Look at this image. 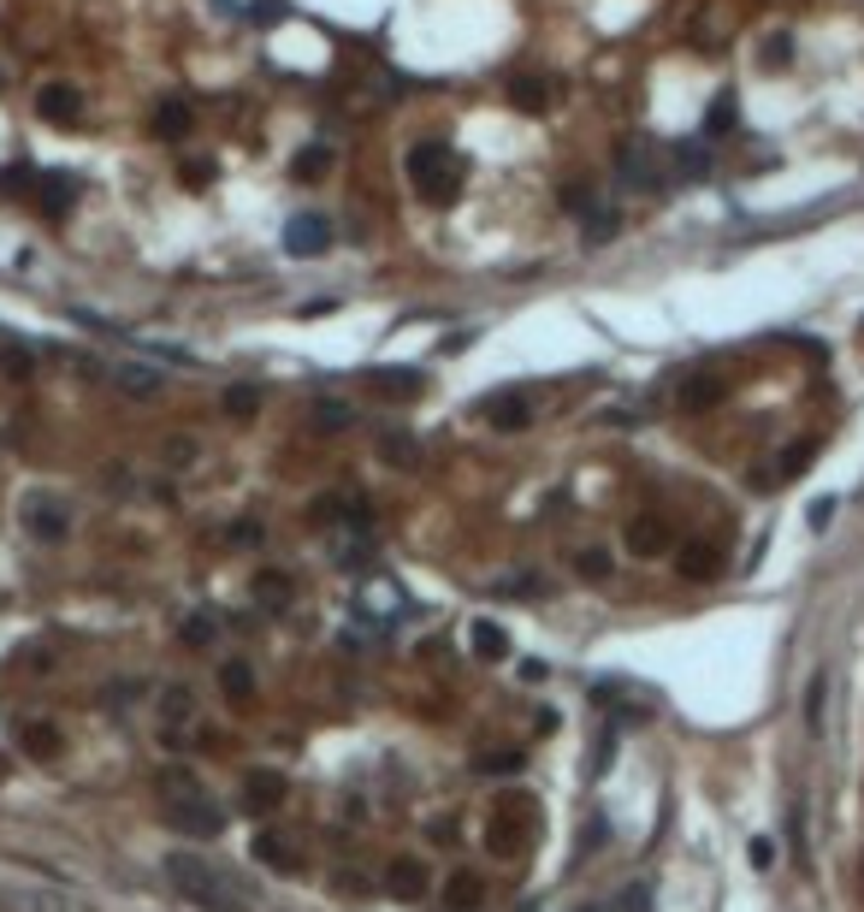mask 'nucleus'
<instances>
[{"label":"nucleus","mask_w":864,"mask_h":912,"mask_svg":"<svg viewBox=\"0 0 864 912\" xmlns=\"http://www.w3.org/2000/svg\"><path fill=\"white\" fill-rule=\"evenodd\" d=\"M24 528H31L36 540H66L71 516H66L54 498H31V504H24Z\"/></svg>","instance_id":"21"},{"label":"nucleus","mask_w":864,"mask_h":912,"mask_svg":"<svg viewBox=\"0 0 864 912\" xmlns=\"http://www.w3.org/2000/svg\"><path fill=\"white\" fill-rule=\"evenodd\" d=\"M379 457L391 462V469H415V439H408V432H379Z\"/></svg>","instance_id":"34"},{"label":"nucleus","mask_w":864,"mask_h":912,"mask_svg":"<svg viewBox=\"0 0 864 912\" xmlns=\"http://www.w3.org/2000/svg\"><path fill=\"white\" fill-rule=\"evenodd\" d=\"M166 882H172V889H178L196 912H249V907H255V901L238 889V882L219 871V865H208L201 853H184V847L166 853Z\"/></svg>","instance_id":"1"},{"label":"nucleus","mask_w":864,"mask_h":912,"mask_svg":"<svg viewBox=\"0 0 864 912\" xmlns=\"http://www.w3.org/2000/svg\"><path fill=\"white\" fill-rule=\"evenodd\" d=\"M622 545H627L634 557H664V552H669L664 516H634V521H627V533H622Z\"/></svg>","instance_id":"16"},{"label":"nucleus","mask_w":864,"mask_h":912,"mask_svg":"<svg viewBox=\"0 0 864 912\" xmlns=\"http://www.w3.org/2000/svg\"><path fill=\"white\" fill-rule=\"evenodd\" d=\"M0 368H7L12 380H24V373H31V350H7V356H0Z\"/></svg>","instance_id":"49"},{"label":"nucleus","mask_w":864,"mask_h":912,"mask_svg":"<svg viewBox=\"0 0 864 912\" xmlns=\"http://www.w3.org/2000/svg\"><path fill=\"white\" fill-rule=\"evenodd\" d=\"M556 201H563V213L587 220V213L598 208V191H592V184H580V178H568V184H556Z\"/></svg>","instance_id":"30"},{"label":"nucleus","mask_w":864,"mask_h":912,"mask_svg":"<svg viewBox=\"0 0 864 912\" xmlns=\"http://www.w3.org/2000/svg\"><path fill=\"white\" fill-rule=\"evenodd\" d=\"M823 712H829V676L817 670L805 688V735H823Z\"/></svg>","instance_id":"29"},{"label":"nucleus","mask_w":864,"mask_h":912,"mask_svg":"<svg viewBox=\"0 0 864 912\" xmlns=\"http://www.w3.org/2000/svg\"><path fill=\"white\" fill-rule=\"evenodd\" d=\"M31 201H36L42 213H48V220H66V213H71V201H78V178H71V172H42Z\"/></svg>","instance_id":"11"},{"label":"nucleus","mask_w":864,"mask_h":912,"mask_svg":"<svg viewBox=\"0 0 864 912\" xmlns=\"http://www.w3.org/2000/svg\"><path fill=\"white\" fill-rule=\"evenodd\" d=\"M527 835H539V800L527 788H504L486 812V847L497 859H521Z\"/></svg>","instance_id":"4"},{"label":"nucleus","mask_w":864,"mask_h":912,"mask_svg":"<svg viewBox=\"0 0 864 912\" xmlns=\"http://www.w3.org/2000/svg\"><path fill=\"white\" fill-rule=\"evenodd\" d=\"M676 569H681V581H693V587H711L716 575H723V552L705 540H693V545H681L676 552Z\"/></svg>","instance_id":"14"},{"label":"nucleus","mask_w":864,"mask_h":912,"mask_svg":"<svg viewBox=\"0 0 864 912\" xmlns=\"http://www.w3.org/2000/svg\"><path fill=\"white\" fill-rule=\"evenodd\" d=\"M787 835H794V859L811 865V847H805V806H794V812H787Z\"/></svg>","instance_id":"45"},{"label":"nucleus","mask_w":864,"mask_h":912,"mask_svg":"<svg viewBox=\"0 0 864 912\" xmlns=\"http://www.w3.org/2000/svg\"><path fill=\"white\" fill-rule=\"evenodd\" d=\"M474 771H480V776H516V771H521V752H480Z\"/></svg>","instance_id":"44"},{"label":"nucleus","mask_w":864,"mask_h":912,"mask_svg":"<svg viewBox=\"0 0 864 912\" xmlns=\"http://www.w3.org/2000/svg\"><path fill=\"white\" fill-rule=\"evenodd\" d=\"M403 166H408V184H415V196L427 208H450L462 196V154L445 137H421Z\"/></svg>","instance_id":"3"},{"label":"nucleus","mask_w":864,"mask_h":912,"mask_svg":"<svg viewBox=\"0 0 864 912\" xmlns=\"http://www.w3.org/2000/svg\"><path fill=\"white\" fill-rule=\"evenodd\" d=\"M580 231H587V243H610L622 231V213L617 208H592L587 220H580Z\"/></svg>","instance_id":"36"},{"label":"nucleus","mask_w":864,"mask_h":912,"mask_svg":"<svg viewBox=\"0 0 864 912\" xmlns=\"http://www.w3.org/2000/svg\"><path fill=\"white\" fill-rule=\"evenodd\" d=\"M107 380H113V391H119V397H137V403H149V397H160V391H166L160 368H149V361H113Z\"/></svg>","instance_id":"7"},{"label":"nucleus","mask_w":864,"mask_h":912,"mask_svg":"<svg viewBox=\"0 0 864 912\" xmlns=\"http://www.w3.org/2000/svg\"><path fill=\"white\" fill-rule=\"evenodd\" d=\"M332 172V149L326 142H309V149H297V161H290V178H302V184H320Z\"/></svg>","instance_id":"27"},{"label":"nucleus","mask_w":864,"mask_h":912,"mask_svg":"<svg viewBox=\"0 0 864 912\" xmlns=\"http://www.w3.org/2000/svg\"><path fill=\"white\" fill-rule=\"evenodd\" d=\"M811 457H817V445H811V439H794V445L782 451V462H775V481H799V474L811 469Z\"/></svg>","instance_id":"31"},{"label":"nucleus","mask_w":864,"mask_h":912,"mask_svg":"<svg viewBox=\"0 0 864 912\" xmlns=\"http://www.w3.org/2000/svg\"><path fill=\"white\" fill-rule=\"evenodd\" d=\"M805 521H811V528H817V533H823V528H829V521H834V498H817V504H811V510H805Z\"/></svg>","instance_id":"48"},{"label":"nucleus","mask_w":864,"mask_h":912,"mask_svg":"<svg viewBox=\"0 0 864 912\" xmlns=\"http://www.w3.org/2000/svg\"><path fill=\"white\" fill-rule=\"evenodd\" d=\"M189 712H196V700H189V688H166L160 693V717L178 729V723H189Z\"/></svg>","instance_id":"41"},{"label":"nucleus","mask_w":864,"mask_h":912,"mask_svg":"<svg viewBox=\"0 0 864 912\" xmlns=\"http://www.w3.org/2000/svg\"><path fill=\"white\" fill-rule=\"evenodd\" d=\"M278 806H285V776L278 771H249L243 776V812L267 818V812H278Z\"/></svg>","instance_id":"9"},{"label":"nucleus","mask_w":864,"mask_h":912,"mask_svg":"<svg viewBox=\"0 0 864 912\" xmlns=\"http://www.w3.org/2000/svg\"><path fill=\"white\" fill-rule=\"evenodd\" d=\"M160 818H166L178 835H219L226 830V806L184 771L160 776Z\"/></svg>","instance_id":"2"},{"label":"nucleus","mask_w":864,"mask_h":912,"mask_svg":"<svg viewBox=\"0 0 864 912\" xmlns=\"http://www.w3.org/2000/svg\"><path fill=\"white\" fill-rule=\"evenodd\" d=\"M249 592H255V604H261V611H285V604L297 599V581H290L285 569H255Z\"/></svg>","instance_id":"22"},{"label":"nucleus","mask_w":864,"mask_h":912,"mask_svg":"<svg viewBox=\"0 0 864 912\" xmlns=\"http://www.w3.org/2000/svg\"><path fill=\"white\" fill-rule=\"evenodd\" d=\"M178 634H184V646H196V651H208V646L219 640V622H214L208 611H196V616H184V628H178Z\"/></svg>","instance_id":"37"},{"label":"nucleus","mask_w":864,"mask_h":912,"mask_svg":"<svg viewBox=\"0 0 864 912\" xmlns=\"http://www.w3.org/2000/svg\"><path fill=\"white\" fill-rule=\"evenodd\" d=\"M219 693H226L231 705H249L255 700V670H249L243 658H226L219 663Z\"/></svg>","instance_id":"24"},{"label":"nucleus","mask_w":864,"mask_h":912,"mask_svg":"<svg viewBox=\"0 0 864 912\" xmlns=\"http://www.w3.org/2000/svg\"><path fill=\"white\" fill-rule=\"evenodd\" d=\"M735 119H740L735 95H716V101H711V113H705V137H711V142H716V137H728V130H735Z\"/></svg>","instance_id":"35"},{"label":"nucleus","mask_w":864,"mask_h":912,"mask_svg":"<svg viewBox=\"0 0 864 912\" xmlns=\"http://www.w3.org/2000/svg\"><path fill=\"white\" fill-rule=\"evenodd\" d=\"M361 385H368L373 397L408 403V397H421V391H427V373H415V368H368V373H361Z\"/></svg>","instance_id":"8"},{"label":"nucleus","mask_w":864,"mask_h":912,"mask_svg":"<svg viewBox=\"0 0 864 912\" xmlns=\"http://www.w3.org/2000/svg\"><path fill=\"white\" fill-rule=\"evenodd\" d=\"M486 907V882L480 871H450L445 877V912H480Z\"/></svg>","instance_id":"20"},{"label":"nucleus","mask_w":864,"mask_h":912,"mask_svg":"<svg viewBox=\"0 0 864 912\" xmlns=\"http://www.w3.org/2000/svg\"><path fill=\"white\" fill-rule=\"evenodd\" d=\"M160 457H166V469H189V462L201 457V445L189 439V432H172V439L160 445Z\"/></svg>","instance_id":"39"},{"label":"nucleus","mask_w":864,"mask_h":912,"mask_svg":"<svg viewBox=\"0 0 864 912\" xmlns=\"http://www.w3.org/2000/svg\"><path fill=\"white\" fill-rule=\"evenodd\" d=\"M676 172H681L687 184H699V178L711 172V154L699 149V142H687V149H676Z\"/></svg>","instance_id":"43"},{"label":"nucleus","mask_w":864,"mask_h":912,"mask_svg":"<svg viewBox=\"0 0 864 912\" xmlns=\"http://www.w3.org/2000/svg\"><path fill=\"white\" fill-rule=\"evenodd\" d=\"M36 113L48 125H78L83 119V95L71 90V83H42V90H36Z\"/></svg>","instance_id":"12"},{"label":"nucleus","mask_w":864,"mask_h":912,"mask_svg":"<svg viewBox=\"0 0 864 912\" xmlns=\"http://www.w3.org/2000/svg\"><path fill=\"white\" fill-rule=\"evenodd\" d=\"M285 250L290 255H326L332 250V220L326 213H290L285 220Z\"/></svg>","instance_id":"6"},{"label":"nucleus","mask_w":864,"mask_h":912,"mask_svg":"<svg viewBox=\"0 0 864 912\" xmlns=\"http://www.w3.org/2000/svg\"><path fill=\"white\" fill-rule=\"evenodd\" d=\"M676 403L687 415H705V409L723 403V380H716V373H687V380L676 385Z\"/></svg>","instance_id":"18"},{"label":"nucleus","mask_w":864,"mask_h":912,"mask_svg":"<svg viewBox=\"0 0 864 912\" xmlns=\"http://www.w3.org/2000/svg\"><path fill=\"white\" fill-rule=\"evenodd\" d=\"M149 130H154L160 142H184L189 130H196V107H189L184 95H166V101L149 113Z\"/></svg>","instance_id":"10"},{"label":"nucleus","mask_w":864,"mask_h":912,"mask_svg":"<svg viewBox=\"0 0 864 912\" xmlns=\"http://www.w3.org/2000/svg\"><path fill=\"white\" fill-rule=\"evenodd\" d=\"M249 853H255V865H267V871H302V853L290 847L278 830H261L255 842H249Z\"/></svg>","instance_id":"19"},{"label":"nucleus","mask_w":864,"mask_h":912,"mask_svg":"<svg viewBox=\"0 0 864 912\" xmlns=\"http://www.w3.org/2000/svg\"><path fill=\"white\" fill-rule=\"evenodd\" d=\"M214 172H219V166H214V161H189V166H184V172H178V178H184V184H189V191H208V184H214Z\"/></svg>","instance_id":"46"},{"label":"nucleus","mask_w":864,"mask_h":912,"mask_svg":"<svg viewBox=\"0 0 864 912\" xmlns=\"http://www.w3.org/2000/svg\"><path fill=\"white\" fill-rule=\"evenodd\" d=\"M575 569L587 575V581H610V552H604V545H580V552H575Z\"/></svg>","instance_id":"42"},{"label":"nucleus","mask_w":864,"mask_h":912,"mask_svg":"<svg viewBox=\"0 0 864 912\" xmlns=\"http://www.w3.org/2000/svg\"><path fill=\"white\" fill-rule=\"evenodd\" d=\"M480 422L492 432H527L539 422V397L527 385H504V391H492V397H480Z\"/></svg>","instance_id":"5"},{"label":"nucleus","mask_w":864,"mask_h":912,"mask_svg":"<svg viewBox=\"0 0 864 912\" xmlns=\"http://www.w3.org/2000/svg\"><path fill=\"white\" fill-rule=\"evenodd\" d=\"M314 427H320V432H344V427H356V409H349V403H338V397H320V403H314Z\"/></svg>","instance_id":"33"},{"label":"nucleus","mask_w":864,"mask_h":912,"mask_svg":"<svg viewBox=\"0 0 864 912\" xmlns=\"http://www.w3.org/2000/svg\"><path fill=\"white\" fill-rule=\"evenodd\" d=\"M617 178L627 184V191H657V184H664V178H657V166H652L646 142H622V149H617Z\"/></svg>","instance_id":"13"},{"label":"nucleus","mask_w":864,"mask_h":912,"mask_svg":"<svg viewBox=\"0 0 864 912\" xmlns=\"http://www.w3.org/2000/svg\"><path fill=\"white\" fill-rule=\"evenodd\" d=\"M509 101H516L521 113H545L551 107V83L539 78V71H516V78H509Z\"/></svg>","instance_id":"23"},{"label":"nucleus","mask_w":864,"mask_h":912,"mask_svg":"<svg viewBox=\"0 0 864 912\" xmlns=\"http://www.w3.org/2000/svg\"><path fill=\"white\" fill-rule=\"evenodd\" d=\"M0 912H71L66 894L42 889V882H19V889H0Z\"/></svg>","instance_id":"17"},{"label":"nucleus","mask_w":864,"mask_h":912,"mask_svg":"<svg viewBox=\"0 0 864 912\" xmlns=\"http://www.w3.org/2000/svg\"><path fill=\"white\" fill-rule=\"evenodd\" d=\"M19 747L24 759H60V729L54 723H19Z\"/></svg>","instance_id":"25"},{"label":"nucleus","mask_w":864,"mask_h":912,"mask_svg":"<svg viewBox=\"0 0 864 912\" xmlns=\"http://www.w3.org/2000/svg\"><path fill=\"white\" fill-rule=\"evenodd\" d=\"M758 66H794V31H775L758 48Z\"/></svg>","instance_id":"38"},{"label":"nucleus","mask_w":864,"mask_h":912,"mask_svg":"<svg viewBox=\"0 0 864 912\" xmlns=\"http://www.w3.org/2000/svg\"><path fill=\"white\" fill-rule=\"evenodd\" d=\"M361 611L385 622V616H398V611H403V592H398V587H368V599H361Z\"/></svg>","instance_id":"40"},{"label":"nucleus","mask_w":864,"mask_h":912,"mask_svg":"<svg viewBox=\"0 0 864 912\" xmlns=\"http://www.w3.org/2000/svg\"><path fill=\"white\" fill-rule=\"evenodd\" d=\"M427 882H433V877H427V865L408 859V853L385 865V894H391V901H421V894H427Z\"/></svg>","instance_id":"15"},{"label":"nucleus","mask_w":864,"mask_h":912,"mask_svg":"<svg viewBox=\"0 0 864 912\" xmlns=\"http://www.w3.org/2000/svg\"><path fill=\"white\" fill-rule=\"evenodd\" d=\"M36 178H42V166H24V161L0 166V196H36Z\"/></svg>","instance_id":"32"},{"label":"nucleus","mask_w":864,"mask_h":912,"mask_svg":"<svg viewBox=\"0 0 864 912\" xmlns=\"http://www.w3.org/2000/svg\"><path fill=\"white\" fill-rule=\"evenodd\" d=\"M468 640H474V658H504V651H509V628H504V622H492V616H480L474 628H468Z\"/></svg>","instance_id":"26"},{"label":"nucleus","mask_w":864,"mask_h":912,"mask_svg":"<svg viewBox=\"0 0 864 912\" xmlns=\"http://www.w3.org/2000/svg\"><path fill=\"white\" fill-rule=\"evenodd\" d=\"M219 409H226L231 422H255L261 415V385H226L219 391Z\"/></svg>","instance_id":"28"},{"label":"nucleus","mask_w":864,"mask_h":912,"mask_svg":"<svg viewBox=\"0 0 864 912\" xmlns=\"http://www.w3.org/2000/svg\"><path fill=\"white\" fill-rule=\"evenodd\" d=\"M746 859H752L758 871H770V865H775V842H770V835H758V842L746 847Z\"/></svg>","instance_id":"47"}]
</instances>
